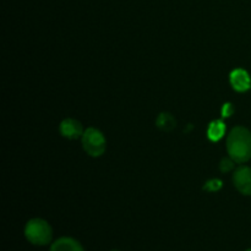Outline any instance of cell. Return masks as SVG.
I'll list each match as a JSON object with an SVG mask.
<instances>
[{
	"label": "cell",
	"mask_w": 251,
	"mask_h": 251,
	"mask_svg": "<svg viewBox=\"0 0 251 251\" xmlns=\"http://www.w3.org/2000/svg\"><path fill=\"white\" fill-rule=\"evenodd\" d=\"M227 152L235 163L249 161L251 158V132L247 127H233L227 137Z\"/></svg>",
	"instance_id": "6da1fadb"
},
{
	"label": "cell",
	"mask_w": 251,
	"mask_h": 251,
	"mask_svg": "<svg viewBox=\"0 0 251 251\" xmlns=\"http://www.w3.org/2000/svg\"><path fill=\"white\" fill-rule=\"evenodd\" d=\"M51 227L42 218L28 221L25 227V237L34 245H47L51 240Z\"/></svg>",
	"instance_id": "7a4b0ae2"
},
{
	"label": "cell",
	"mask_w": 251,
	"mask_h": 251,
	"mask_svg": "<svg viewBox=\"0 0 251 251\" xmlns=\"http://www.w3.org/2000/svg\"><path fill=\"white\" fill-rule=\"evenodd\" d=\"M82 147L86 153L91 157H100L105 151V137L102 132L95 127H88L82 135Z\"/></svg>",
	"instance_id": "3957f363"
},
{
	"label": "cell",
	"mask_w": 251,
	"mask_h": 251,
	"mask_svg": "<svg viewBox=\"0 0 251 251\" xmlns=\"http://www.w3.org/2000/svg\"><path fill=\"white\" fill-rule=\"evenodd\" d=\"M233 183L240 194L249 196L251 195V168L242 166L233 174Z\"/></svg>",
	"instance_id": "277c9868"
},
{
	"label": "cell",
	"mask_w": 251,
	"mask_h": 251,
	"mask_svg": "<svg viewBox=\"0 0 251 251\" xmlns=\"http://www.w3.org/2000/svg\"><path fill=\"white\" fill-rule=\"evenodd\" d=\"M229 81L232 87L238 92H245L250 88L251 78L244 69H235L230 73Z\"/></svg>",
	"instance_id": "5b68a950"
},
{
	"label": "cell",
	"mask_w": 251,
	"mask_h": 251,
	"mask_svg": "<svg viewBox=\"0 0 251 251\" xmlns=\"http://www.w3.org/2000/svg\"><path fill=\"white\" fill-rule=\"evenodd\" d=\"M83 129L82 125H81L80 122L75 119H71V118H68V119H64L60 124V134L63 135L64 137L69 140H76L78 137H82L83 135Z\"/></svg>",
	"instance_id": "8992f818"
},
{
	"label": "cell",
	"mask_w": 251,
	"mask_h": 251,
	"mask_svg": "<svg viewBox=\"0 0 251 251\" xmlns=\"http://www.w3.org/2000/svg\"><path fill=\"white\" fill-rule=\"evenodd\" d=\"M50 251H85L82 245L77 242V240L73 239V238L64 237L56 240L51 245Z\"/></svg>",
	"instance_id": "52a82bcc"
},
{
	"label": "cell",
	"mask_w": 251,
	"mask_h": 251,
	"mask_svg": "<svg viewBox=\"0 0 251 251\" xmlns=\"http://www.w3.org/2000/svg\"><path fill=\"white\" fill-rule=\"evenodd\" d=\"M226 135V124L222 120H213L207 127V137L213 142L220 141Z\"/></svg>",
	"instance_id": "ba28073f"
},
{
	"label": "cell",
	"mask_w": 251,
	"mask_h": 251,
	"mask_svg": "<svg viewBox=\"0 0 251 251\" xmlns=\"http://www.w3.org/2000/svg\"><path fill=\"white\" fill-rule=\"evenodd\" d=\"M156 125L163 131H172V130L176 127V120L171 113H161V114L157 117L156 120Z\"/></svg>",
	"instance_id": "9c48e42d"
},
{
	"label": "cell",
	"mask_w": 251,
	"mask_h": 251,
	"mask_svg": "<svg viewBox=\"0 0 251 251\" xmlns=\"http://www.w3.org/2000/svg\"><path fill=\"white\" fill-rule=\"evenodd\" d=\"M222 188V181L220 179H211L207 183L205 184L203 189L207 191H211V193H215V191H218Z\"/></svg>",
	"instance_id": "30bf717a"
},
{
	"label": "cell",
	"mask_w": 251,
	"mask_h": 251,
	"mask_svg": "<svg viewBox=\"0 0 251 251\" xmlns=\"http://www.w3.org/2000/svg\"><path fill=\"white\" fill-rule=\"evenodd\" d=\"M234 168V161L232 158H223L220 163V169L223 173H228Z\"/></svg>",
	"instance_id": "8fae6325"
},
{
	"label": "cell",
	"mask_w": 251,
	"mask_h": 251,
	"mask_svg": "<svg viewBox=\"0 0 251 251\" xmlns=\"http://www.w3.org/2000/svg\"><path fill=\"white\" fill-rule=\"evenodd\" d=\"M233 113H234V107H233L232 103H225L222 108V117L229 118Z\"/></svg>",
	"instance_id": "7c38bea8"
},
{
	"label": "cell",
	"mask_w": 251,
	"mask_h": 251,
	"mask_svg": "<svg viewBox=\"0 0 251 251\" xmlns=\"http://www.w3.org/2000/svg\"><path fill=\"white\" fill-rule=\"evenodd\" d=\"M247 251H251V249H249V250H247Z\"/></svg>",
	"instance_id": "4fadbf2b"
}]
</instances>
